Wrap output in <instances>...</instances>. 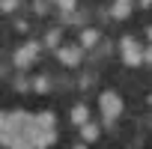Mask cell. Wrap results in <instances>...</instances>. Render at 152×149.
I'll use <instances>...</instances> for the list:
<instances>
[{"label":"cell","mask_w":152,"mask_h":149,"mask_svg":"<svg viewBox=\"0 0 152 149\" xmlns=\"http://www.w3.org/2000/svg\"><path fill=\"white\" fill-rule=\"evenodd\" d=\"M0 125H3V131H9V134H27L30 137V131L36 128V116H30L24 110H9V113H3Z\"/></svg>","instance_id":"obj_1"},{"label":"cell","mask_w":152,"mask_h":149,"mask_svg":"<svg viewBox=\"0 0 152 149\" xmlns=\"http://www.w3.org/2000/svg\"><path fill=\"white\" fill-rule=\"evenodd\" d=\"M99 107H102V116H104V122H113V119H119V113H122V99H119V93H113V90H104V93L99 96Z\"/></svg>","instance_id":"obj_2"},{"label":"cell","mask_w":152,"mask_h":149,"mask_svg":"<svg viewBox=\"0 0 152 149\" xmlns=\"http://www.w3.org/2000/svg\"><path fill=\"white\" fill-rule=\"evenodd\" d=\"M119 54H122L125 66H143V48H140L131 36H125V39L119 42Z\"/></svg>","instance_id":"obj_3"},{"label":"cell","mask_w":152,"mask_h":149,"mask_svg":"<svg viewBox=\"0 0 152 149\" xmlns=\"http://www.w3.org/2000/svg\"><path fill=\"white\" fill-rule=\"evenodd\" d=\"M39 51H42L39 42H27V45H21V48L15 51V66H18V69H27V66L39 57Z\"/></svg>","instance_id":"obj_4"},{"label":"cell","mask_w":152,"mask_h":149,"mask_svg":"<svg viewBox=\"0 0 152 149\" xmlns=\"http://www.w3.org/2000/svg\"><path fill=\"white\" fill-rule=\"evenodd\" d=\"M30 140H33L36 149H48V146H54L57 131H54V128H39V122H36V128L30 131Z\"/></svg>","instance_id":"obj_5"},{"label":"cell","mask_w":152,"mask_h":149,"mask_svg":"<svg viewBox=\"0 0 152 149\" xmlns=\"http://www.w3.org/2000/svg\"><path fill=\"white\" fill-rule=\"evenodd\" d=\"M57 57H60V63H66V66H78L81 57H84V45H60V48H57Z\"/></svg>","instance_id":"obj_6"},{"label":"cell","mask_w":152,"mask_h":149,"mask_svg":"<svg viewBox=\"0 0 152 149\" xmlns=\"http://www.w3.org/2000/svg\"><path fill=\"white\" fill-rule=\"evenodd\" d=\"M87 119H90V110H87L84 104H75V107H72V122H75V125H87Z\"/></svg>","instance_id":"obj_7"},{"label":"cell","mask_w":152,"mask_h":149,"mask_svg":"<svg viewBox=\"0 0 152 149\" xmlns=\"http://www.w3.org/2000/svg\"><path fill=\"white\" fill-rule=\"evenodd\" d=\"M81 134H84L87 143H93V140H99V125L96 122H87V125H81Z\"/></svg>","instance_id":"obj_8"},{"label":"cell","mask_w":152,"mask_h":149,"mask_svg":"<svg viewBox=\"0 0 152 149\" xmlns=\"http://www.w3.org/2000/svg\"><path fill=\"white\" fill-rule=\"evenodd\" d=\"M128 12H131V3H122V0H116L113 9H110L113 18H128Z\"/></svg>","instance_id":"obj_9"},{"label":"cell","mask_w":152,"mask_h":149,"mask_svg":"<svg viewBox=\"0 0 152 149\" xmlns=\"http://www.w3.org/2000/svg\"><path fill=\"white\" fill-rule=\"evenodd\" d=\"M36 122H39V128H54V122H57V116H54L51 110H42V113L36 116Z\"/></svg>","instance_id":"obj_10"},{"label":"cell","mask_w":152,"mask_h":149,"mask_svg":"<svg viewBox=\"0 0 152 149\" xmlns=\"http://www.w3.org/2000/svg\"><path fill=\"white\" fill-rule=\"evenodd\" d=\"M96 42H99V33H96V30H84V36H81V45H84V48H93Z\"/></svg>","instance_id":"obj_11"},{"label":"cell","mask_w":152,"mask_h":149,"mask_svg":"<svg viewBox=\"0 0 152 149\" xmlns=\"http://www.w3.org/2000/svg\"><path fill=\"white\" fill-rule=\"evenodd\" d=\"M45 45H51V48H57V45H60V30H51V33L45 36Z\"/></svg>","instance_id":"obj_12"},{"label":"cell","mask_w":152,"mask_h":149,"mask_svg":"<svg viewBox=\"0 0 152 149\" xmlns=\"http://www.w3.org/2000/svg\"><path fill=\"white\" fill-rule=\"evenodd\" d=\"M33 87H36V93H45V90H48V78H39Z\"/></svg>","instance_id":"obj_13"},{"label":"cell","mask_w":152,"mask_h":149,"mask_svg":"<svg viewBox=\"0 0 152 149\" xmlns=\"http://www.w3.org/2000/svg\"><path fill=\"white\" fill-rule=\"evenodd\" d=\"M0 6H3V12H12V9L18 6V0H3V3H0Z\"/></svg>","instance_id":"obj_14"},{"label":"cell","mask_w":152,"mask_h":149,"mask_svg":"<svg viewBox=\"0 0 152 149\" xmlns=\"http://www.w3.org/2000/svg\"><path fill=\"white\" fill-rule=\"evenodd\" d=\"M57 3H60V9H66V12L75 9V0H57Z\"/></svg>","instance_id":"obj_15"},{"label":"cell","mask_w":152,"mask_h":149,"mask_svg":"<svg viewBox=\"0 0 152 149\" xmlns=\"http://www.w3.org/2000/svg\"><path fill=\"white\" fill-rule=\"evenodd\" d=\"M143 63H152V45H149V48H143Z\"/></svg>","instance_id":"obj_16"},{"label":"cell","mask_w":152,"mask_h":149,"mask_svg":"<svg viewBox=\"0 0 152 149\" xmlns=\"http://www.w3.org/2000/svg\"><path fill=\"white\" fill-rule=\"evenodd\" d=\"M140 6H152V0H140Z\"/></svg>","instance_id":"obj_17"},{"label":"cell","mask_w":152,"mask_h":149,"mask_svg":"<svg viewBox=\"0 0 152 149\" xmlns=\"http://www.w3.org/2000/svg\"><path fill=\"white\" fill-rule=\"evenodd\" d=\"M75 149H87V146H84V143H81V146H75Z\"/></svg>","instance_id":"obj_18"},{"label":"cell","mask_w":152,"mask_h":149,"mask_svg":"<svg viewBox=\"0 0 152 149\" xmlns=\"http://www.w3.org/2000/svg\"><path fill=\"white\" fill-rule=\"evenodd\" d=\"M149 39H152V27H149Z\"/></svg>","instance_id":"obj_19"},{"label":"cell","mask_w":152,"mask_h":149,"mask_svg":"<svg viewBox=\"0 0 152 149\" xmlns=\"http://www.w3.org/2000/svg\"><path fill=\"white\" fill-rule=\"evenodd\" d=\"M122 3H131V0H122Z\"/></svg>","instance_id":"obj_20"},{"label":"cell","mask_w":152,"mask_h":149,"mask_svg":"<svg viewBox=\"0 0 152 149\" xmlns=\"http://www.w3.org/2000/svg\"><path fill=\"white\" fill-rule=\"evenodd\" d=\"M149 102H152V96H149Z\"/></svg>","instance_id":"obj_21"}]
</instances>
